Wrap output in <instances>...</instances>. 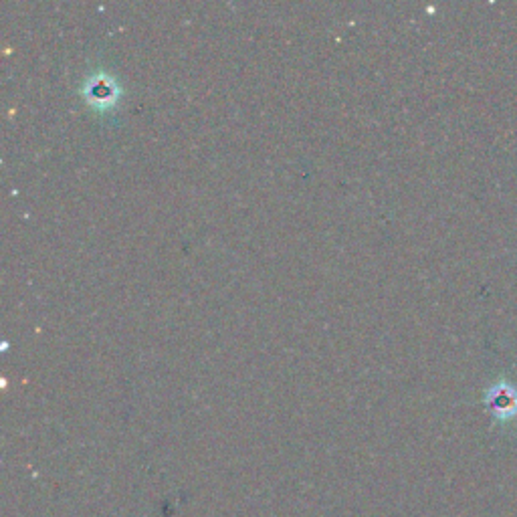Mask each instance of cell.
Masks as SVG:
<instances>
[{
	"label": "cell",
	"mask_w": 517,
	"mask_h": 517,
	"mask_svg": "<svg viewBox=\"0 0 517 517\" xmlns=\"http://www.w3.org/2000/svg\"><path fill=\"white\" fill-rule=\"evenodd\" d=\"M485 402L497 417L501 419L513 417L517 412V388L507 380H499L487 390Z\"/></svg>",
	"instance_id": "obj_1"
}]
</instances>
